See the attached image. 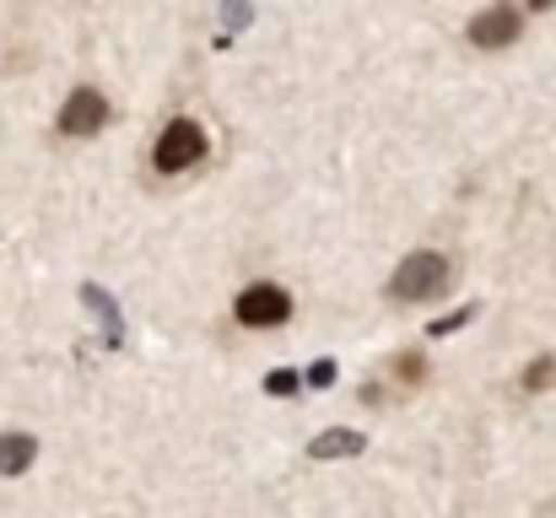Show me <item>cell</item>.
Segmentation results:
<instances>
[{
	"instance_id": "1",
	"label": "cell",
	"mask_w": 556,
	"mask_h": 518,
	"mask_svg": "<svg viewBox=\"0 0 556 518\" xmlns=\"http://www.w3.org/2000/svg\"><path fill=\"white\" fill-rule=\"evenodd\" d=\"M448 281H454V265L443 254L421 249V254H405L400 260V270L389 276V298L394 303H432V298L448 292Z\"/></svg>"
},
{
	"instance_id": "2",
	"label": "cell",
	"mask_w": 556,
	"mask_h": 518,
	"mask_svg": "<svg viewBox=\"0 0 556 518\" xmlns=\"http://www.w3.org/2000/svg\"><path fill=\"white\" fill-rule=\"evenodd\" d=\"M232 314H238V325H249V330H281V325L292 319V292H281L276 281H254V287L238 292Z\"/></svg>"
},
{
	"instance_id": "3",
	"label": "cell",
	"mask_w": 556,
	"mask_h": 518,
	"mask_svg": "<svg viewBox=\"0 0 556 518\" xmlns=\"http://www.w3.org/2000/svg\"><path fill=\"white\" fill-rule=\"evenodd\" d=\"M205 157V130L194 119H168L157 147H152V168L157 173H185Z\"/></svg>"
},
{
	"instance_id": "4",
	"label": "cell",
	"mask_w": 556,
	"mask_h": 518,
	"mask_svg": "<svg viewBox=\"0 0 556 518\" xmlns=\"http://www.w3.org/2000/svg\"><path fill=\"white\" fill-rule=\"evenodd\" d=\"M519 27H525V16H519L508 0H497V5H486V11L470 16L465 38H470L476 49H508V43H519Z\"/></svg>"
},
{
	"instance_id": "5",
	"label": "cell",
	"mask_w": 556,
	"mask_h": 518,
	"mask_svg": "<svg viewBox=\"0 0 556 518\" xmlns=\"http://www.w3.org/2000/svg\"><path fill=\"white\" fill-rule=\"evenodd\" d=\"M109 98L98 92V87H76L71 98H65V109H60V136H98L103 125H109Z\"/></svg>"
},
{
	"instance_id": "6",
	"label": "cell",
	"mask_w": 556,
	"mask_h": 518,
	"mask_svg": "<svg viewBox=\"0 0 556 518\" xmlns=\"http://www.w3.org/2000/svg\"><path fill=\"white\" fill-rule=\"evenodd\" d=\"M81 303L98 314V325H103V345H109V351H119V345H125V319H119V303H114V298H109L98 281H87V287H81Z\"/></svg>"
},
{
	"instance_id": "7",
	"label": "cell",
	"mask_w": 556,
	"mask_h": 518,
	"mask_svg": "<svg viewBox=\"0 0 556 518\" xmlns=\"http://www.w3.org/2000/svg\"><path fill=\"white\" fill-rule=\"evenodd\" d=\"M363 448H368L363 432H352V427H330V432H319V438L308 443V459H357Z\"/></svg>"
},
{
	"instance_id": "8",
	"label": "cell",
	"mask_w": 556,
	"mask_h": 518,
	"mask_svg": "<svg viewBox=\"0 0 556 518\" xmlns=\"http://www.w3.org/2000/svg\"><path fill=\"white\" fill-rule=\"evenodd\" d=\"M38 459V438L33 432H0V476H27Z\"/></svg>"
},
{
	"instance_id": "9",
	"label": "cell",
	"mask_w": 556,
	"mask_h": 518,
	"mask_svg": "<svg viewBox=\"0 0 556 518\" xmlns=\"http://www.w3.org/2000/svg\"><path fill=\"white\" fill-rule=\"evenodd\" d=\"M552 378H556V356H535V362L525 367V378H519V389H525V394H541V389H546Z\"/></svg>"
},
{
	"instance_id": "10",
	"label": "cell",
	"mask_w": 556,
	"mask_h": 518,
	"mask_svg": "<svg viewBox=\"0 0 556 518\" xmlns=\"http://www.w3.org/2000/svg\"><path fill=\"white\" fill-rule=\"evenodd\" d=\"M303 389V372H292V367H276V372H265V394H276V400H292Z\"/></svg>"
},
{
	"instance_id": "11",
	"label": "cell",
	"mask_w": 556,
	"mask_h": 518,
	"mask_svg": "<svg viewBox=\"0 0 556 518\" xmlns=\"http://www.w3.org/2000/svg\"><path fill=\"white\" fill-rule=\"evenodd\" d=\"M476 314H481V308H476V303H465V308H454V314L432 319V336H454V330H465V325H470Z\"/></svg>"
},
{
	"instance_id": "12",
	"label": "cell",
	"mask_w": 556,
	"mask_h": 518,
	"mask_svg": "<svg viewBox=\"0 0 556 518\" xmlns=\"http://www.w3.org/2000/svg\"><path fill=\"white\" fill-rule=\"evenodd\" d=\"M222 22H227V33H222V49H227V38H232V27H243V22H254V5H249V0H227V5H222Z\"/></svg>"
},
{
	"instance_id": "13",
	"label": "cell",
	"mask_w": 556,
	"mask_h": 518,
	"mask_svg": "<svg viewBox=\"0 0 556 518\" xmlns=\"http://www.w3.org/2000/svg\"><path fill=\"white\" fill-rule=\"evenodd\" d=\"M394 372H400L405 383H421V378H427V356H421V351H405V356H394Z\"/></svg>"
},
{
	"instance_id": "14",
	"label": "cell",
	"mask_w": 556,
	"mask_h": 518,
	"mask_svg": "<svg viewBox=\"0 0 556 518\" xmlns=\"http://www.w3.org/2000/svg\"><path fill=\"white\" fill-rule=\"evenodd\" d=\"M303 383H314V389H325V383H336V362L330 356H319L308 372H303Z\"/></svg>"
},
{
	"instance_id": "15",
	"label": "cell",
	"mask_w": 556,
	"mask_h": 518,
	"mask_svg": "<svg viewBox=\"0 0 556 518\" xmlns=\"http://www.w3.org/2000/svg\"><path fill=\"white\" fill-rule=\"evenodd\" d=\"M530 5H535V11H552V0H530Z\"/></svg>"
}]
</instances>
